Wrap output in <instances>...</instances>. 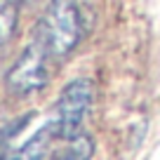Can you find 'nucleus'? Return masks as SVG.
Masks as SVG:
<instances>
[{"instance_id":"obj_3","label":"nucleus","mask_w":160,"mask_h":160,"mask_svg":"<svg viewBox=\"0 0 160 160\" xmlns=\"http://www.w3.org/2000/svg\"><path fill=\"white\" fill-rule=\"evenodd\" d=\"M92 99H94V85L87 78L71 80L59 92L54 113L50 118V122L57 127L59 139H68V137L82 132V122L92 108Z\"/></svg>"},{"instance_id":"obj_2","label":"nucleus","mask_w":160,"mask_h":160,"mask_svg":"<svg viewBox=\"0 0 160 160\" xmlns=\"http://www.w3.org/2000/svg\"><path fill=\"white\" fill-rule=\"evenodd\" d=\"M47 59H50V52H47L42 38L38 33H33V40L24 47L19 59L12 64V68L5 75L7 90L17 97H28L33 92H40L50 78Z\"/></svg>"},{"instance_id":"obj_5","label":"nucleus","mask_w":160,"mask_h":160,"mask_svg":"<svg viewBox=\"0 0 160 160\" xmlns=\"http://www.w3.org/2000/svg\"><path fill=\"white\" fill-rule=\"evenodd\" d=\"M94 153V139L87 132H78V134L61 139V148L54 153V160H92Z\"/></svg>"},{"instance_id":"obj_4","label":"nucleus","mask_w":160,"mask_h":160,"mask_svg":"<svg viewBox=\"0 0 160 160\" xmlns=\"http://www.w3.org/2000/svg\"><path fill=\"white\" fill-rule=\"evenodd\" d=\"M59 141L61 139L57 134V127L47 120L31 139H26L14 151H7L0 160H54Z\"/></svg>"},{"instance_id":"obj_7","label":"nucleus","mask_w":160,"mask_h":160,"mask_svg":"<svg viewBox=\"0 0 160 160\" xmlns=\"http://www.w3.org/2000/svg\"><path fill=\"white\" fill-rule=\"evenodd\" d=\"M24 2H35V0H24Z\"/></svg>"},{"instance_id":"obj_1","label":"nucleus","mask_w":160,"mask_h":160,"mask_svg":"<svg viewBox=\"0 0 160 160\" xmlns=\"http://www.w3.org/2000/svg\"><path fill=\"white\" fill-rule=\"evenodd\" d=\"M35 33L42 38L50 57L64 59L78 47L82 35V19L75 0H50Z\"/></svg>"},{"instance_id":"obj_6","label":"nucleus","mask_w":160,"mask_h":160,"mask_svg":"<svg viewBox=\"0 0 160 160\" xmlns=\"http://www.w3.org/2000/svg\"><path fill=\"white\" fill-rule=\"evenodd\" d=\"M24 0H0V47L10 42L19 24V7Z\"/></svg>"}]
</instances>
